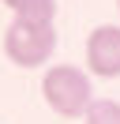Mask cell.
Instances as JSON below:
<instances>
[{
  "instance_id": "1",
  "label": "cell",
  "mask_w": 120,
  "mask_h": 124,
  "mask_svg": "<svg viewBox=\"0 0 120 124\" xmlns=\"http://www.w3.org/2000/svg\"><path fill=\"white\" fill-rule=\"evenodd\" d=\"M41 98L64 120H82L94 101V83H90V71L79 64H52L41 75Z\"/></svg>"
},
{
  "instance_id": "2",
  "label": "cell",
  "mask_w": 120,
  "mask_h": 124,
  "mask_svg": "<svg viewBox=\"0 0 120 124\" xmlns=\"http://www.w3.org/2000/svg\"><path fill=\"white\" fill-rule=\"evenodd\" d=\"M56 53V30L52 23H30V19H11L4 30V56L15 68H41Z\"/></svg>"
},
{
  "instance_id": "3",
  "label": "cell",
  "mask_w": 120,
  "mask_h": 124,
  "mask_svg": "<svg viewBox=\"0 0 120 124\" xmlns=\"http://www.w3.org/2000/svg\"><path fill=\"white\" fill-rule=\"evenodd\" d=\"M82 64L90 79H120V23H101L82 41Z\"/></svg>"
},
{
  "instance_id": "4",
  "label": "cell",
  "mask_w": 120,
  "mask_h": 124,
  "mask_svg": "<svg viewBox=\"0 0 120 124\" xmlns=\"http://www.w3.org/2000/svg\"><path fill=\"white\" fill-rule=\"evenodd\" d=\"M11 19H30V23H52L56 19V0H0Z\"/></svg>"
},
{
  "instance_id": "5",
  "label": "cell",
  "mask_w": 120,
  "mask_h": 124,
  "mask_svg": "<svg viewBox=\"0 0 120 124\" xmlns=\"http://www.w3.org/2000/svg\"><path fill=\"white\" fill-rule=\"evenodd\" d=\"M82 120H86V124H120V101H112V98H94Z\"/></svg>"
},
{
  "instance_id": "6",
  "label": "cell",
  "mask_w": 120,
  "mask_h": 124,
  "mask_svg": "<svg viewBox=\"0 0 120 124\" xmlns=\"http://www.w3.org/2000/svg\"><path fill=\"white\" fill-rule=\"evenodd\" d=\"M116 11H120V0H116Z\"/></svg>"
}]
</instances>
